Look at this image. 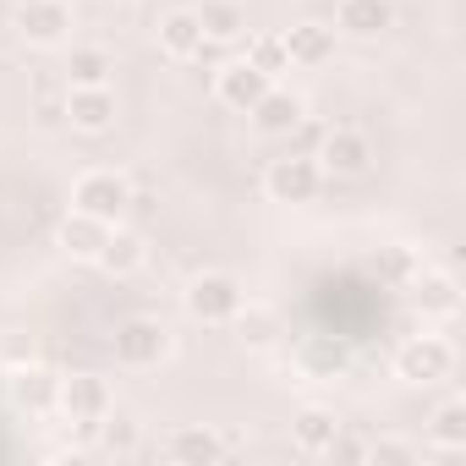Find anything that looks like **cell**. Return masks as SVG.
Masks as SVG:
<instances>
[{"instance_id":"cell-17","label":"cell","mask_w":466,"mask_h":466,"mask_svg":"<svg viewBox=\"0 0 466 466\" xmlns=\"http://www.w3.org/2000/svg\"><path fill=\"white\" fill-rule=\"evenodd\" d=\"M66 121L77 132H105L116 121V94L110 88H72L66 94Z\"/></svg>"},{"instance_id":"cell-25","label":"cell","mask_w":466,"mask_h":466,"mask_svg":"<svg viewBox=\"0 0 466 466\" xmlns=\"http://www.w3.org/2000/svg\"><path fill=\"white\" fill-rule=\"evenodd\" d=\"M99 433H105V450L110 455H132L137 450V417L132 411H105V422H99Z\"/></svg>"},{"instance_id":"cell-20","label":"cell","mask_w":466,"mask_h":466,"mask_svg":"<svg viewBox=\"0 0 466 466\" xmlns=\"http://www.w3.org/2000/svg\"><path fill=\"white\" fill-rule=\"evenodd\" d=\"M94 264H99L105 275H132V269L143 264V237H132V230L110 225V237H105V248H99Z\"/></svg>"},{"instance_id":"cell-26","label":"cell","mask_w":466,"mask_h":466,"mask_svg":"<svg viewBox=\"0 0 466 466\" xmlns=\"http://www.w3.org/2000/svg\"><path fill=\"white\" fill-rule=\"evenodd\" d=\"M230 324H237V335H242L248 346H269V340H275V313H269V308H248V302H242V313L230 319Z\"/></svg>"},{"instance_id":"cell-6","label":"cell","mask_w":466,"mask_h":466,"mask_svg":"<svg viewBox=\"0 0 466 466\" xmlns=\"http://www.w3.org/2000/svg\"><path fill=\"white\" fill-rule=\"evenodd\" d=\"M395 368H400L406 384H439V379H450V368H455V346L439 340V335H411V340L400 346Z\"/></svg>"},{"instance_id":"cell-19","label":"cell","mask_w":466,"mask_h":466,"mask_svg":"<svg viewBox=\"0 0 466 466\" xmlns=\"http://www.w3.org/2000/svg\"><path fill=\"white\" fill-rule=\"evenodd\" d=\"M105 237H110V225L94 219V214H77V208H72V214L61 219V248H66L72 258H88V264H94L99 248H105Z\"/></svg>"},{"instance_id":"cell-22","label":"cell","mask_w":466,"mask_h":466,"mask_svg":"<svg viewBox=\"0 0 466 466\" xmlns=\"http://www.w3.org/2000/svg\"><path fill=\"white\" fill-rule=\"evenodd\" d=\"M110 72H116V61L105 56V50H72V66H66V77H72V88H110Z\"/></svg>"},{"instance_id":"cell-21","label":"cell","mask_w":466,"mask_h":466,"mask_svg":"<svg viewBox=\"0 0 466 466\" xmlns=\"http://www.w3.org/2000/svg\"><path fill=\"white\" fill-rule=\"evenodd\" d=\"M12 395H17V406H28V411H50V406H56V395H61V379H56V373H45V368H17Z\"/></svg>"},{"instance_id":"cell-5","label":"cell","mask_w":466,"mask_h":466,"mask_svg":"<svg viewBox=\"0 0 466 466\" xmlns=\"http://www.w3.org/2000/svg\"><path fill=\"white\" fill-rule=\"evenodd\" d=\"M170 357V329L159 319H127L116 329V362L121 368H159Z\"/></svg>"},{"instance_id":"cell-1","label":"cell","mask_w":466,"mask_h":466,"mask_svg":"<svg viewBox=\"0 0 466 466\" xmlns=\"http://www.w3.org/2000/svg\"><path fill=\"white\" fill-rule=\"evenodd\" d=\"M242 302H248L242 280L225 275V269H208V275H198V280L187 286V313H192L198 324H230V319L242 313Z\"/></svg>"},{"instance_id":"cell-3","label":"cell","mask_w":466,"mask_h":466,"mask_svg":"<svg viewBox=\"0 0 466 466\" xmlns=\"http://www.w3.org/2000/svg\"><path fill=\"white\" fill-rule=\"evenodd\" d=\"M56 406L66 411V422H72L77 433H99V422H105V411H110L116 400H110V384H105V379H94V373H72V379H61Z\"/></svg>"},{"instance_id":"cell-14","label":"cell","mask_w":466,"mask_h":466,"mask_svg":"<svg viewBox=\"0 0 466 466\" xmlns=\"http://www.w3.org/2000/svg\"><path fill=\"white\" fill-rule=\"evenodd\" d=\"M340 439V417L324 411V406H302L297 422H291V444L302 455H329V444Z\"/></svg>"},{"instance_id":"cell-12","label":"cell","mask_w":466,"mask_h":466,"mask_svg":"<svg viewBox=\"0 0 466 466\" xmlns=\"http://www.w3.org/2000/svg\"><path fill=\"white\" fill-rule=\"evenodd\" d=\"M248 116H253V127H258L264 137H280V132H291V127L308 116V105H302L291 88H275V83H269V94H264Z\"/></svg>"},{"instance_id":"cell-18","label":"cell","mask_w":466,"mask_h":466,"mask_svg":"<svg viewBox=\"0 0 466 466\" xmlns=\"http://www.w3.org/2000/svg\"><path fill=\"white\" fill-rule=\"evenodd\" d=\"M198 28L208 45H237L248 34V12L237 6V0H203L198 6Z\"/></svg>"},{"instance_id":"cell-13","label":"cell","mask_w":466,"mask_h":466,"mask_svg":"<svg viewBox=\"0 0 466 466\" xmlns=\"http://www.w3.org/2000/svg\"><path fill=\"white\" fill-rule=\"evenodd\" d=\"M406 286H411V302L422 308V319H450V313L461 308L455 280H450V275H439V269H417Z\"/></svg>"},{"instance_id":"cell-28","label":"cell","mask_w":466,"mask_h":466,"mask_svg":"<svg viewBox=\"0 0 466 466\" xmlns=\"http://www.w3.org/2000/svg\"><path fill=\"white\" fill-rule=\"evenodd\" d=\"M384 269H390V275H395V280H411V275H417V258H411V253H406V248H395V253H390V264H384Z\"/></svg>"},{"instance_id":"cell-10","label":"cell","mask_w":466,"mask_h":466,"mask_svg":"<svg viewBox=\"0 0 466 466\" xmlns=\"http://www.w3.org/2000/svg\"><path fill=\"white\" fill-rule=\"evenodd\" d=\"M335 28L346 39H379L384 28H395V6H390V0H340V6H335Z\"/></svg>"},{"instance_id":"cell-2","label":"cell","mask_w":466,"mask_h":466,"mask_svg":"<svg viewBox=\"0 0 466 466\" xmlns=\"http://www.w3.org/2000/svg\"><path fill=\"white\" fill-rule=\"evenodd\" d=\"M72 208H77V214H94V219H105V225H121V214L132 208V181L116 176V170H88V176H77V187H72Z\"/></svg>"},{"instance_id":"cell-9","label":"cell","mask_w":466,"mask_h":466,"mask_svg":"<svg viewBox=\"0 0 466 466\" xmlns=\"http://www.w3.org/2000/svg\"><path fill=\"white\" fill-rule=\"evenodd\" d=\"M269 72H258L253 61H230L225 72H219V83H214V94H219V105H230V110H253L264 94H269Z\"/></svg>"},{"instance_id":"cell-4","label":"cell","mask_w":466,"mask_h":466,"mask_svg":"<svg viewBox=\"0 0 466 466\" xmlns=\"http://www.w3.org/2000/svg\"><path fill=\"white\" fill-rule=\"evenodd\" d=\"M319 187H324V170H319L313 154H286V159H275L269 176H264V192H269L275 203H313Z\"/></svg>"},{"instance_id":"cell-11","label":"cell","mask_w":466,"mask_h":466,"mask_svg":"<svg viewBox=\"0 0 466 466\" xmlns=\"http://www.w3.org/2000/svg\"><path fill=\"white\" fill-rule=\"evenodd\" d=\"M230 450H237V444L208 433V428H176L170 439H159V461H219Z\"/></svg>"},{"instance_id":"cell-27","label":"cell","mask_w":466,"mask_h":466,"mask_svg":"<svg viewBox=\"0 0 466 466\" xmlns=\"http://www.w3.org/2000/svg\"><path fill=\"white\" fill-rule=\"evenodd\" d=\"M362 455H368V461H395V466L417 461V450H411V444H400V439H379V444H368Z\"/></svg>"},{"instance_id":"cell-7","label":"cell","mask_w":466,"mask_h":466,"mask_svg":"<svg viewBox=\"0 0 466 466\" xmlns=\"http://www.w3.org/2000/svg\"><path fill=\"white\" fill-rule=\"evenodd\" d=\"M17 34L39 50H56L66 45L72 34V6L66 0H23V12H17Z\"/></svg>"},{"instance_id":"cell-24","label":"cell","mask_w":466,"mask_h":466,"mask_svg":"<svg viewBox=\"0 0 466 466\" xmlns=\"http://www.w3.org/2000/svg\"><path fill=\"white\" fill-rule=\"evenodd\" d=\"M242 61H253L258 72H269V77H280V72H291V56H286V39H275V34H258V39H248V56Z\"/></svg>"},{"instance_id":"cell-29","label":"cell","mask_w":466,"mask_h":466,"mask_svg":"<svg viewBox=\"0 0 466 466\" xmlns=\"http://www.w3.org/2000/svg\"><path fill=\"white\" fill-rule=\"evenodd\" d=\"M291 132H297V137H302V154H308V148H319V137H324V127H313V121H308V116H302V121H297V127H291Z\"/></svg>"},{"instance_id":"cell-16","label":"cell","mask_w":466,"mask_h":466,"mask_svg":"<svg viewBox=\"0 0 466 466\" xmlns=\"http://www.w3.org/2000/svg\"><path fill=\"white\" fill-rule=\"evenodd\" d=\"M280 39H286L291 66H324V61L335 56V28H324V23H297V28H286Z\"/></svg>"},{"instance_id":"cell-23","label":"cell","mask_w":466,"mask_h":466,"mask_svg":"<svg viewBox=\"0 0 466 466\" xmlns=\"http://www.w3.org/2000/svg\"><path fill=\"white\" fill-rule=\"evenodd\" d=\"M428 439H433L439 450H461V444H466V400H444V406L433 411V422H428Z\"/></svg>"},{"instance_id":"cell-8","label":"cell","mask_w":466,"mask_h":466,"mask_svg":"<svg viewBox=\"0 0 466 466\" xmlns=\"http://www.w3.org/2000/svg\"><path fill=\"white\" fill-rule=\"evenodd\" d=\"M313 159H319V170H329V176H362L368 170V159H373V148H368V137L362 132H351V127H329L324 137H319V148H313Z\"/></svg>"},{"instance_id":"cell-15","label":"cell","mask_w":466,"mask_h":466,"mask_svg":"<svg viewBox=\"0 0 466 466\" xmlns=\"http://www.w3.org/2000/svg\"><path fill=\"white\" fill-rule=\"evenodd\" d=\"M159 50H165L170 61H198V56L208 50V39H203V28H198V12H170V17L159 23Z\"/></svg>"}]
</instances>
